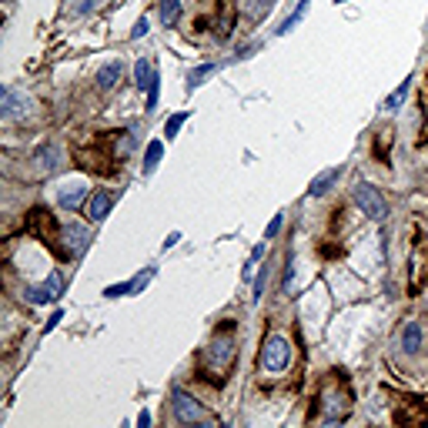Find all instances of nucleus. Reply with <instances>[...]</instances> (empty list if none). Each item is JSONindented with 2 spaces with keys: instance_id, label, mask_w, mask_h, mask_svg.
<instances>
[{
  "instance_id": "4",
  "label": "nucleus",
  "mask_w": 428,
  "mask_h": 428,
  "mask_svg": "<svg viewBox=\"0 0 428 428\" xmlns=\"http://www.w3.org/2000/svg\"><path fill=\"white\" fill-rule=\"evenodd\" d=\"M352 198H354V205L365 211V218H372V221H378V224L388 218V201H385V194H382L375 185H368V181L354 185Z\"/></svg>"
},
{
  "instance_id": "22",
  "label": "nucleus",
  "mask_w": 428,
  "mask_h": 428,
  "mask_svg": "<svg viewBox=\"0 0 428 428\" xmlns=\"http://www.w3.org/2000/svg\"><path fill=\"white\" fill-rule=\"evenodd\" d=\"M161 157H164V144L161 141H151L148 151H144V174H154V168L161 164Z\"/></svg>"
},
{
  "instance_id": "20",
  "label": "nucleus",
  "mask_w": 428,
  "mask_h": 428,
  "mask_svg": "<svg viewBox=\"0 0 428 428\" xmlns=\"http://www.w3.org/2000/svg\"><path fill=\"white\" fill-rule=\"evenodd\" d=\"M121 74H124V67H121L117 60H114V64H108V67L97 74V87H101V91H114V87H117V80H121Z\"/></svg>"
},
{
  "instance_id": "25",
  "label": "nucleus",
  "mask_w": 428,
  "mask_h": 428,
  "mask_svg": "<svg viewBox=\"0 0 428 428\" xmlns=\"http://www.w3.org/2000/svg\"><path fill=\"white\" fill-rule=\"evenodd\" d=\"M295 291V255L284 258V295Z\"/></svg>"
},
{
  "instance_id": "21",
  "label": "nucleus",
  "mask_w": 428,
  "mask_h": 428,
  "mask_svg": "<svg viewBox=\"0 0 428 428\" xmlns=\"http://www.w3.org/2000/svg\"><path fill=\"white\" fill-rule=\"evenodd\" d=\"M409 91H411V77H405V80H402V84H398V87H395V91L385 97V104H382V108H385V111H398V108L405 104Z\"/></svg>"
},
{
  "instance_id": "26",
  "label": "nucleus",
  "mask_w": 428,
  "mask_h": 428,
  "mask_svg": "<svg viewBox=\"0 0 428 428\" xmlns=\"http://www.w3.org/2000/svg\"><path fill=\"white\" fill-rule=\"evenodd\" d=\"M185 121H187V111L171 114L168 124H164V134H168V137H178V130H181V124H185Z\"/></svg>"
},
{
  "instance_id": "33",
  "label": "nucleus",
  "mask_w": 428,
  "mask_h": 428,
  "mask_svg": "<svg viewBox=\"0 0 428 428\" xmlns=\"http://www.w3.org/2000/svg\"><path fill=\"white\" fill-rule=\"evenodd\" d=\"M137 425H141V428L151 425V411H141V415H137Z\"/></svg>"
},
{
  "instance_id": "8",
  "label": "nucleus",
  "mask_w": 428,
  "mask_h": 428,
  "mask_svg": "<svg viewBox=\"0 0 428 428\" xmlns=\"http://www.w3.org/2000/svg\"><path fill=\"white\" fill-rule=\"evenodd\" d=\"M174 402V415H178V422H187V425H194V422H207L205 409L198 405V398L194 395H187L185 388H174V395H171Z\"/></svg>"
},
{
  "instance_id": "12",
  "label": "nucleus",
  "mask_w": 428,
  "mask_h": 428,
  "mask_svg": "<svg viewBox=\"0 0 428 428\" xmlns=\"http://www.w3.org/2000/svg\"><path fill=\"white\" fill-rule=\"evenodd\" d=\"M84 201H87V187L84 185H64L57 191V205L67 207V211H80Z\"/></svg>"
},
{
  "instance_id": "29",
  "label": "nucleus",
  "mask_w": 428,
  "mask_h": 428,
  "mask_svg": "<svg viewBox=\"0 0 428 428\" xmlns=\"http://www.w3.org/2000/svg\"><path fill=\"white\" fill-rule=\"evenodd\" d=\"M157 91H161V77H154V84L148 87V111L157 108Z\"/></svg>"
},
{
  "instance_id": "6",
  "label": "nucleus",
  "mask_w": 428,
  "mask_h": 428,
  "mask_svg": "<svg viewBox=\"0 0 428 428\" xmlns=\"http://www.w3.org/2000/svg\"><path fill=\"white\" fill-rule=\"evenodd\" d=\"M60 291H64V275H60V271H51V275L44 278V284L24 288V301H27V305H51V301L60 298Z\"/></svg>"
},
{
  "instance_id": "28",
  "label": "nucleus",
  "mask_w": 428,
  "mask_h": 428,
  "mask_svg": "<svg viewBox=\"0 0 428 428\" xmlns=\"http://www.w3.org/2000/svg\"><path fill=\"white\" fill-rule=\"evenodd\" d=\"M281 228H284V214H275L271 224H268V231H264V241H275V238L281 234Z\"/></svg>"
},
{
  "instance_id": "2",
  "label": "nucleus",
  "mask_w": 428,
  "mask_h": 428,
  "mask_svg": "<svg viewBox=\"0 0 428 428\" xmlns=\"http://www.w3.org/2000/svg\"><path fill=\"white\" fill-rule=\"evenodd\" d=\"M27 234H34L37 241H44L47 248H54L60 255V228H57L54 214L47 207H31L27 211Z\"/></svg>"
},
{
  "instance_id": "13",
  "label": "nucleus",
  "mask_w": 428,
  "mask_h": 428,
  "mask_svg": "<svg viewBox=\"0 0 428 428\" xmlns=\"http://www.w3.org/2000/svg\"><path fill=\"white\" fill-rule=\"evenodd\" d=\"M231 60H221V64H201V67H194V71H187V91H194V87H201L207 77H214L218 71H224Z\"/></svg>"
},
{
  "instance_id": "23",
  "label": "nucleus",
  "mask_w": 428,
  "mask_h": 428,
  "mask_svg": "<svg viewBox=\"0 0 428 428\" xmlns=\"http://www.w3.org/2000/svg\"><path fill=\"white\" fill-rule=\"evenodd\" d=\"M151 278H154V268H141V275L128 281V295H141V291L151 284Z\"/></svg>"
},
{
  "instance_id": "14",
  "label": "nucleus",
  "mask_w": 428,
  "mask_h": 428,
  "mask_svg": "<svg viewBox=\"0 0 428 428\" xmlns=\"http://www.w3.org/2000/svg\"><path fill=\"white\" fill-rule=\"evenodd\" d=\"M402 352L405 354L422 352V325H418V321H409V325L402 328Z\"/></svg>"
},
{
  "instance_id": "24",
  "label": "nucleus",
  "mask_w": 428,
  "mask_h": 428,
  "mask_svg": "<svg viewBox=\"0 0 428 428\" xmlns=\"http://www.w3.org/2000/svg\"><path fill=\"white\" fill-rule=\"evenodd\" d=\"M264 288H268V264L258 271V278H255V288H251V301H261L264 298Z\"/></svg>"
},
{
  "instance_id": "30",
  "label": "nucleus",
  "mask_w": 428,
  "mask_h": 428,
  "mask_svg": "<svg viewBox=\"0 0 428 428\" xmlns=\"http://www.w3.org/2000/svg\"><path fill=\"white\" fill-rule=\"evenodd\" d=\"M148 31H151V24H148V20H137V24H134V31H130V37H134V40H141L144 34H148Z\"/></svg>"
},
{
  "instance_id": "17",
  "label": "nucleus",
  "mask_w": 428,
  "mask_h": 428,
  "mask_svg": "<svg viewBox=\"0 0 428 428\" xmlns=\"http://www.w3.org/2000/svg\"><path fill=\"white\" fill-rule=\"evenodd\" d=\"M181 17V0H157V20L161 27H174Z\"/></svg>"
},
{
  "instance_id": "31",
  "label": "nucleus",
  "mask_w": 428,
  "mask_h": 428,
  "mask_svg": "<svg viewBox=\"0 0 428 428\" xmlns=\"http://www.w3.org/2000/svg\"><path fill=\"white\" fill-rule=\"evenodd\" d=\"M264 251H268V241H261L258 248H255V251H251V264H255V261H261V258H264ZM251 264H248V268H244V275H248V271H251Z\"/></svg>"
},
{
  "instance_id": "9",
  "label": "nucleus",
  "mask_w": 428,
  "mask_h": 428,
  "mask_svg": "<svg viewBox=\"0 0 428 428\" xmlns=\"http://www.w3.org/2000/svg\"><path fill=\"white\" fill-rule=\"evenodd\" d=\"M114 207V194L108 191V187H101V191H94L91 194V205H87V218H91L94 224H101L108 214H111Z\"/></svg>"
},
{
  "instance_id": "32",
  "label": "nucleus",
  "mask_w": 428,
  "mask_h": 428,
  "mask_svg": "<svg viewBox=\"0 0 428 428\" xmlns=\"http://www.w3.org/2000/svg\"><path fill=\"white\" fill-rule=\"evenodd\" d=\"M60 318H64V311H54V318H51V321L44 325V332H54L57 325H60Z\"/></svg>"
},
{
  "instance_id": "34",
  "label": "nucleus",
  "mask_w": 428,
  "mask_h": 428,
  "mask_svg": "<svg viewBox=\"0 0 428 428\" xmlns=\"http://www.w3.org/2000/svg\"><path fill=\"white\" fill-rule=\"evenodd\" d=\"M338 3H348V0H338Z\"/></svg>"
},
{
  "instance_id": "18",
  "label": "nucleus",
  "mask_w": 428,
  "mask_h": 428,
  "mask_svg": "<svg viewBox=\"0 0 428 428\" xmlns=\"http://www.w3.org/2000/svg\"><path fill=\"white\" fill-rule=\"evenodd\" d=\"M338 178H341V168H328L325 174H318L315 181H311V187H308V198H321L328 187L335 185Z\"/></svg>"
},
{
  "instance_id": "16",
  "label": "nucleus",
  "mask_w": 428,
  "mask_h": 428,
  "mask_svg": "<svg viewBox=\"0 0 428 428\" xmlns=\"http://www.w3.org/2000/svg\"><path fill=\"white\" fill-rule=\"evenodd\" d=\"M34 161H37L40 174H51V171H57V164H60V151H57V144H44V148L34 154Z\"/></svg>"
},
{
  "instance_id": "15",
  "label": "nucleus",
  "mask_w": 428,
  "mask_h": 428,
  "mask_svg": "<svg viewBox=\"0 0 428 428\" xmlns=\"http://www.w3.org/2000/svg\"><path fill=\"white\" fill-rule=\"evenodd\" d=\"M308 7H311V0H298V7H295V10L288 14V17L281 20V27H278V31H275V37H284V34H291V31L298 27L301 20L308 17Z\"/></svg>"
},
{
  "instance_id": "5",
  "label": "nucleus",
  "mask_w": 428,
  "mask_h": 428,
  "mask_svg": "<svg viewBox=\"0 0 428 428\" xmlns=\"http://www.w3.org/2000/svg\"><path fill=\"white\" fill-rule=\"evenodd\" d=\"M258 361H261V368H264V372H284V368H288V361H291V345H288V338L268 335L264 341H261Z\"/></svg>"
},
{
  "instance_id": "27",
  "label": "nucleus",
  "mask_w": 428,
  "mask_h": 428,
  "mask_svg": "<svg viewBox=\"0 0 428 428\" xmlns=\"http://www.w3.org/2000/svg\"><path fill=\"white\" fill-rule=\"evenodd\" d=\"M375 141H378V161H382V164H388V144H391V130H382V134H378Z\"/></svg>"
},
{
  "instance_id": "7",
  "label": "nucleus",
  "mask_w": 428,
  "mask_h": 428,
  "mask_svg": "<svg viewBox=\"0 0 428 428\" xmlns=\"http://www.w3.org/2000/svg\"><path fill=\"white\" fill-rule=\"evenodd\" d=\"M91 244V231L80 228V224H64L60 228V258H74V255H84Z\"/></svg>"
},
{
  "instance_id": "10",
  "label": "nucleus",
  "mask_w": 428,
  "mask_h": 428,
  "mask_svg": "<svg viewBox=\"0 0 428 428\" xmlns=\"http://www.w3.org/2000/svg\"><path fill=\"white\" fill-rule=\"evenodd\" d=\"M214 37L218 40H228L231 31H234V0H221L218 3V17H214Z\"/></svg>"
},
{
  "instance_id": "1",
  "label": "nucleus",
  "mask_w": 428,
  "mask_h": 428,
  "mask_svg": "<svg viewBox=\"0 0 428 428\" xmlns=\"http://www.w3.org/2000/svg\"><path fill=\"white\" fill-rule=\"evenodd\" d=\"M234 358H238V328L234 321H224L198 358V378L207 382L211 388H221L234 372Z\"/></svg>"
},
{
  "instance_id": "11",
  "label": "nucleus",
  "mask_w": 428,
  "mask_h": 428,
  "mask_svg": "<svg viewBox=\"0 0 428 428\" xmlns=\"http://www.w3.org/2000/svg\"><path fill=\"white\" fill-rule=\"evenodd\" d=\"M24 111H27V97H20L14 87H3L0 91V114H3V121H10V117H17Z\"/></svg>"
},
{
  "instance_id": "19",
  "label": "nucleus",
  "mask_w": 428,
  "mask_h": 428,
  "mask_svg": "<svg viewBox=\"0 0 428 428\" xmlns=\"http://www.w3.org/2000/svg\"><path fill=\"white\" fill-rule=\"evenodd\" d=\"M154 64H151V60H137V64H134V87H137V91H148L151 84H154Z\"/></svg>"
},
{
  "instance_id": "3",
  "label": "nucleus",
  "mask_w": 428,
  "mask_h": 428,
  "mask_svg": "<svg viewBox=\"0 0 428 428\" xmlns=\"http://www.w3.org/2000/svg\"><path fill=\"white\" fill-rule=\"evenodd\" d=\"M318 402H321V422L325 425L345 422L348 411H352V391L341 388V385H332V388H325L318 395Z\"/></svg>"
}]
</instances>
